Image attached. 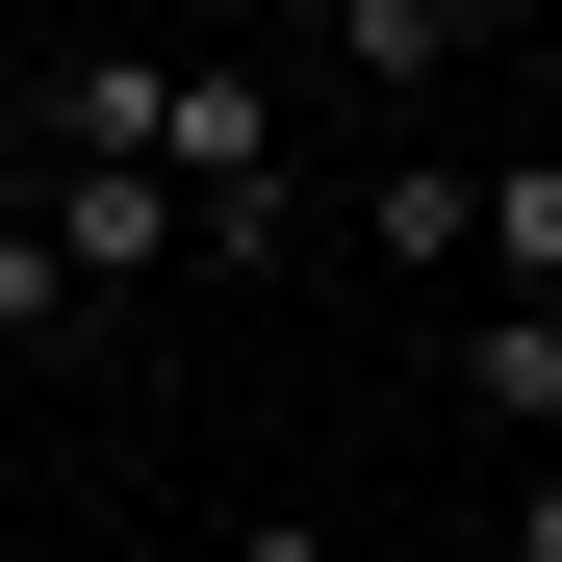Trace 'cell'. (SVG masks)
<instances>
[{"label":"cell","instance_id":"6da1fadb","mask_svg":"<svg viewBox=\"0 0 562 562\" xmlns=\"http://www.w3.org/2000/svg\"><path fill=\"white\" fill-rule=\"evenodd\" d=\"M26 231L77 256V307H128V281L205 256V231H179V179H128V154H52V179H26Z\"/></svg>","mask_w":562,"mask_h":562},{"label":"cell","instance_id":"7a4b0ae2","mask_svg":"<svg viewBox=\"0 0 562 562\" xmlns=\"http://www.w3.org/2000/svg\"><path fill=\"white\" fill-rule=\"evenodd\" d=\"M460 409H486V435H537V460H562V307H486V333H460Z\"/></svg>","mask_w":562,"mask_h":562},{"label":"cell","instance_id":"3957f363","mask_svg":"<svg viewBox=\"0 0 562 562\" xmlns=\"http://www.w3.org/2000/svg\"><path fill=\"white\" fill-rule=\"evenodd\" d=\"M486 256H512V307H562V154H512V179H486Z\"/></svg>","mask_w":562,"mask_h":562},{"label":"cell","instance_id":"277c9868","mask_svg":"<svg viewBox=\"0 0 562 562\" xmlns=\"http://www.w3.org/2000/svg\"><path fill=\"white\" fill-rule=\"evenodd\" d=\"M26 333H77V256H52L26 205H0V358H26Z\"/></svg>","mask_w":562,"mask_h":562},{"label":"cell","instance_id":"5b68a950","mask_svg":"<svg viewBox=\"0 0 562 562\" xmlns=\"http://www.w3.org/2000/svg\"><path fill=\"white\" fill-rule=\"evenodd\" d=\"M486 562H562V460H537V486H512V512H486Z\"/></svg>","mask_w":562,"mask_h":562},{"label":"cell","instance_id":"8992f818","mask_svg":"<svg viewBox=\"0 0 562 562\" xmlns=\"http://www.w3.org/2000/svg\"><path fill=\"white\" fill-rule=\"evenodd\" d=\"M231 562H333V512H256V537H231Z\"/></svg>","mask_w":562,"mask_h":562}]
</instances>
